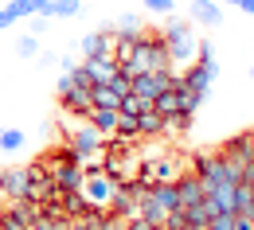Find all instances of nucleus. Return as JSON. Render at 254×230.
Returning a JSON list of instances; mask_svg holds the SVG:
<instances>
[{"instance_id": "obj_1", "label": "nucleus", "mask_w": 254, "mask_h": 230, "mask_svg": "<svg viewBox=\"0 0 254 230\" xmlns=\"http://www.w3.org/2000/svg\"><path fill=\"white\" fill-rule=\"evenodd\" d=\"M118 66H122L129 78H133L137 70H168V66H172V59H168V47H164V39L145 32L141 39H137L133 55H129L126 63H118Z\"/></svg>"}, {"instance_id": "obj_2", "label": "nucleus", "mask_w": 254, "mask_h": 230, "mask_svg": "<svg viewBox=\"0 0 254 230\" xmlns=\"http://www.w3.org/2000/svg\"><path fill=\"white\" fill-rule=\"evenodd\" d=\"M191 172L203 180V191H207V187H223V184H239V180H243V172L227 164L223 152H215V156H211V152H195V156H191Z\"/></svg>"}, {"instance_id": "obj_3", "label": "nucleus", "mask_w": 254, "mask_h": 230, "mask_svg": "<svg viewBox=\"0 0 254 230\" xmlns=\"http://www.w3.org/2000/svg\"><path fill=\"white\" fill-rule=\"evenodd\" d=\"M160 39H164L172 63H191V59H195V43H199V39H195V28H191V24H184V20H168L164 32H160Z\"/></svg>"}, {"instance_id": "obj_4", "label": "nucleus", "mask_w": 254, "mask_h": 230, "mask_svg": "<svg viewBox=\"0 0 254 230\" xmlns=\"http://www.w3.org/2000/svg\"><path fill=\"white\" fill-rule=\"evenodd\" d=\"M66 152H70V160H74V164H86L90 156H98V152H102V133H98L90 121H82L78 129L70 133Z\"/></svg>"}, {"instance_id": "obj_5", "label": "nucleus", "mask_w": 254, "mask_h": 230, "mask_svg": "<svg viewBox=\"0 0 254 230\" xmlns=\"http://www.w3.org/2000/svg\"><path fill=\"white\" fill-rule=\"evenodd\" d=\"M114 191H118V180H114V176H106L102 168H98V172H86V180H82V195H86V203H90L94 211H106L110 199H114Z\"/></svg>"}, {"instance_id": "obj_6", "label": "nucleus", "mask_w": 254, "mask_h": 230, "mask_svg": "<svg viewBox=\"0 0 254 230\" xmlns=\"http://www.w3.org/2000/svg\"><path fill=\"white\" fill-rule=\"evenodd\" d=\"M184 90H195V94H211V82L219 78V63H188L184 74H176Z\"/></svg>"}, {"instance_id": "obj_7", "label": "nucleus", "mask_w": 254, "mask_h": 230, "mask_svg": "<svg viewBox=\"0 0 254 230\" xmlns=\"http://www.w3.org/2000/svg\"><path fill=\"white\" fill-rule=\"evenodd\" d=\"M219 152L227 156V164H231V168H239V172H243V168H247V164L254 160V148H251V133H243V137H231V140L223 144Z\"/></svg>"}, {"instance_id": "obj_8", "label": "nucleus", "mask_w": 254, "mask_h": 230, "mask_svg": "<svg viewBox=\"0 0 254 230\" xmlns=\"http://www.w3.org/2000/svg\"><path fill=\"white\" fill-rule=\"evenodd\" d=\"M78 12H82V0H43L35 8V16H43V20H70Z\"/></svg>"}, {"instance_id": "obj_9", "label": "nucleus", "mask_w": 254, "mask_h": 230, "mask_svg": "<svg viewBox=\"0 0 254 230\" xmlns=\"http://www.w3.org/2000/svg\"><path fill=\"white\" fill-rule=\"evenodd\" d=\"M191 24H203V28H219L223 24V4L215 0H191Z\"/></svg>"}, {"instance_id": "obj_10", "label": "nucleus", "mask_w": 254, "mask_h": 230, "mask_svg": "<svg viewBox=\"0 0 254 230\" xmlns=\"http://www.w3.org/2000/svg\"><path fill=\"white\" fill-rule=\"evenodd\" d=\"M176 191H180V203H184V207H191V203H199V199L207 195V191H203V180H199L195 172H180V176H176Z\"/></svg>"}, {"instance_id": "obj_11", "label": "nucleus", "mask_w": 254, "mask_h": 230, "mask_svg": "<svg viewBox=\"0 0 254 230\" xmlns=\"http://www.w3.org/2000/svg\"><path fill=\"white\" fill-rule=\"evenodd\" d=\"M106 211L118 215V219H133V215H137V199H133V191H129L126 184H118V191H114V199H110Z\"/></svg>"}, {"instance_id": "obj_12", "label": "nucleus", "mask_w": 254, "mask_h": 230, "mask_svg": "<svg viewBox=\"0 0 254 230\" xmlns=\"http://www.w3.org/2000/svg\"><path fill=\"white\" fill-rule=\"evenodd\" d=\"M59 105L70 117H86L90 113V90H66V94H59Z\"/></svg>"}, {"instance_id": "obj_13", "label": "nucleus", "mask_w": 254, "mask_h": 230, "mask_svg": "<svg viewBox=\"0 0 254 230\" xmlns=\"http://www.w3.org/2000/svg\"><path fill=\"white\" fill-rule=\"evenodd\" d=\"M78 66L86 70V78H90V82H110V78H114V70H118L114 59H78Z\"/></svg>"}, {"instance_id": "obj_14", "label": "nucleus", "mask_w": 254, "mask_h": 230, "mask_svg": "<svg viewBox=\"0 0 254 230\" xmlns=\"http://www.w3.org/2000/svg\"><path fill=\"white\" fill-rule=\"evenodd\" d=\"M86 121L94 125L102 137H114V125H118V109H106V105H90Z\"/></svg>"}, {"instance_id": "obj_15", "label": "nucleus", "mask_w": 254, "mask_h": 230, "mask_svg": "<svg viewBox=\"0 0 254 230\" xmlns=\"http://www.w3.org/2000/svg\"><path fill=\"white\" fill-rule=\"evenodd\" d=\"M153 109L164 113V117H176V113H180V78H176V86L160 90L157 98H153Z\"/></svg>"}, {"instance_id": "obj_16", "label": "nucleus", "mask_w": 254, "mask_h": 230, "mask_svg": "<svg viewBox=\"0 0 254 230\" xmlns=\"http://www.w3.org/2000/svg\"><path fill=\"white\" fill-rule=\"evenodd\" d=\"M164 121H168V117H164V113H157L153 105H145V109L137 113V125H141V137H160V133H164Z\"/></svg>"}, {"instance_id": "obj_17", "label": "nucleus", "mask_w": 254, "mask_h": 230, "mask_svg": "<svg viewBox=\"0 0 254 230\" xmlns=\"http://www.w3.org/2000/svg\"><path fill=\"white\" fill-rule=\"evenodd\" d=\"M235 215L254 219V184H247V180L235 184Z\"/></svg>"}, {"instance_id": "obj_18", "label": "nucleus", "mask_w": 254, "mask_h": 230, "mask_svg": "<svg viewBox=\"0 0 254 230\" xmlns=\"http://www.w3.org/2000/svg\"><path fill=\"white\" fill-rule=\"evenodd\" d=\"M149 195L157 199L164 211H180V207H184V203H180V191H176V184H153Z\"/></svg>"}, {"instance_id": "obj_19", "label": "nucleus", "mask_w": 254, "mask_h": 230, "mask_svg": "<svg viewBox=\"0 0 254 230\" xmlns=\"http://www.w3.org/2000/svg\"><path fill=\"white\" fill-rule=\"evenodd\" d=\"M28 172L24 168H12V172H4V187H8V199H24L28 195Z\"/></svg>"}, {"instance_id": "obj_20", "label": "nucleus", "mask_w": 254, "mask_h": 230, "mask_svg": "<svg viewBox=\"0 0 254 230\" xmlns=\"http://www.w3.org/2000/svg\"><path fill=\"white\" fill-rule=\"evenodd\" d=\"M215 211H211V203L207 199H199V203H191V207H184V223L188 227H207V219H211Z\"/></svg>"}, {"instance_id": "obj_21", "label": "nucleus", "mask_w": 254, "mask_h": 230, "mask_svg": "<svg viewBox=\"0 0 254 230\" xmlns=\"http://www.w3.org/2000/svg\"><path fill=\"white\" fill-rule=\"evenodd\" d=\"M114 137H118V140H126V144H133V140L141 137V125H137V117H129V113H118Z\"/></svg>"}, {"instance_id": "obj_22", "label": "nucleus", "mask_w": 254, "mask_h": 230, "mask_svg": "<svg viewBox=\"0 0 254 230\" xmlns=\"http://www.w3.org/2000/svg\"><path fill=\"white\" fill-rule=\"evenodd\" d=\"M24 140H28V137H24V129L4 125V129H0V152H20V148H24Z\"/></svg>"}, {"instance_id": "obj_23", "label": "nucleus", "mask_w": 254, "mask_h": 230, "mask_svg": "<svg viewBox=\"0 0 254 230\" xmlns=\"http://www.w3.org/2000/svg\"><path fill=\"white\" fill-rule=\"evenodd\" d=\"M114 32H118V35H145V24H141L137 12H126V16L114 24Z\"/></svg>"}, {"instance_id": "obj_24", "label": "nucleus", "mask_w": 254, "mask_h": 230, "mask_svg": "<svg viewBox=\"0 0 254 230\" xmlns=\"http://www.w3.org/2000/svg\"><path fill=\"white\" fill-rule=\"evenodd\" d=\"M203 101H207V94H195V90H184V86H180V113H191V117H195V109H199Z\"/></svg>"}, {"instance_id": "obj_25", "label": "nucleus", "mask_w": 254, "mask_h": 230, "mask_svg": "<svg viewBox=\"0 0 254 230\" xmlns=\"http://www.w3.org/2000/svg\"><path fill=\"white\" fill-rule=\"evenodd\" d=\"M16 55H20V59H35V55H39V35H20Z\"/></svg>"}, {"instance_id": "obj_26", "label": "nucleus", "mask_w": 254, "mask_h": 230, "mask_svg": "<svg viewBox=\"0 0 254 230\" xmlns=\"http://www.w3.org/2000/svg\"><path fill=\"white\" fill-rule=\"evenodd\" d=\"M20 20H28L24 8H16V4H4V8H0V32H4L8 24H20Z\"/></svg>"}, {"instance_id": "obj_27", "label": "nucleus", "mask_w": 254, "mask_h": 230, "mask_svg": "<svg viewBox=\"0 0 254 230\" xmlns=\"http://www.w3.org/2000/svg\"><path fill=\"white\" fill-rule=\"evenodd\" d=\"M145 105H149V101H145V98H137V94L129 90L126 98H122V105H118V113H129V117H137V113H141Z\"/></svg>"}, {"instance_id": "obj_28", "label": "nucleus", "mask_w": 254, "mask_h": 230, "mask_svg": "<svg viewBox=\"0 0 254 230\" xmlns=\"http://www.w3.org/2000/svg\"><path fill=\"white\" fill-rule=\"evenodd\" d=\"M207 230H235V215H227V211H215V215L207 219Z\"/></svg>"}, {"instance_id": "obj_29", "label": "nucleus", "mask_w": 254, "mask_h": 230, "mask_svg": "<svg viewBox=\"0 0 254 230\" xmlns=\"http://www.w3.org/2000/svg\"><path fill=\"white\" fill-rule=\"evenodd\" d=\"M28 230H66V219H43V215H39Z\"/></svg>"}, {"instance_id": "obj_30", "label": "nucleus", "mask_w": 254, "mask_h": 230, "mask_svg": "<svg viewBox=\"0 0 254 230\" xmlns=\"http://www.w3.org/2000/svg\"><path fill=\"white\" fill-rule=\"evenodd\" d=\"M141 4H145L149 12H160V16H172V8H176L172 0H141Z\"/></svg>"}, {"instance_id": "obj_31", "label": "nucleus", "mask_w": 254, "mask_h": 230, "mask_svg": "<svg viewBox=\"0 0 254 230\" xmlns=\"http://www.w3.org/2000/svg\"><path fill=\"white\" fill-rule=\"evenodd\" d=\"M28 20H32V24H28L32 32H28V35H43V32H47V20H43V16H28Z\"/></svg>"}, {"instance_id": "obj_32", "label": "nucleus", "mask_w": 254, "mask_h": 230, "mask_svg": "<svg viewBox=\"0 0 254 230\" xmlns=\"http://www.w3.org/2000/svg\"><path fill=\"white\" fill-rule=\"evenodd\" d=\"M8 4H16V8H24L28 16H35V8H39L43 0H8Z\"/></svg>"}, {"instance_id": "obj_33", "label": "nucleus", "mask_w": 254, "mask_h": 230, "mask_svg": "<svg viewBox=\"0 0 254 230\" xmlns=\"http://www.w3.org/2000/svg\"><path fill=\"white\" fill-rule=\"evenodd\" d=\"M223 4H231V8H239V12L254 16V0H223Z\"/></svg>"}, {"instance_id": "obj_34", "label": "nucleus", "mask_w": 254, "mask_h": 230, "mask_svg": "<svg viewBox=\"0 0 254 230\" xmlns=\"http://www.w3.org/2000/svg\"><path fill=\"white\" fill-rule=\"evenodd\" d=\"M66 90H74V82H70V74H59V82H55V94H66Z\"/></svg>"}, {"instance_id": "obj_35", "label": "nucleus", "mask_w": 254, "mask_h": 230, "mask_svg": "<svg viewBox=\"0 0 254 230\" xmlns=\"http://www.w3.org/2000/svg\"><path fill=\"white\" fill-rule=\"evenodd\" d=\"M39 133H43V140H51V137H59V125H55V121H43Z\"/></svg>"}, {"instance_id": "obj_36", "label": "nucleus", "mask_w": 254, "mask_h": 230, "mask_svg": "<svg viewBox=\"0 0 254 230\" xmlns=\"http://www.w3.org/2000/svg\"><path fill=\"white\" fill-rule=\"evenodd\" d=\"M235 230H254V219H247V215H235Z\"/></svg>"}, {"instance_id": "obj_37", "label": "nucleus", "mask_w": 254, "mask_h": 230, "mask_svg": "<svg viewBox=\"0 0 254 230\" xmlns=\"http://www.w3.org/2000/svg\"><path fill=\"white\" fill-rule=\"evenodd\" d=\"M59 66H63V70H74V66H78V59H74V55H59Z\"/></svg>"}, {"instance_id": "obj_38", "label": "nucleus", "mask_w": 254, "mask_h": 230, "mask_svg": "<svg viewBox=\"0 0 254 230\" xmlns=\"http://www.w3.org/2000/svg\"><path fill=\"white\" fill-rule=\"evenodd\" d=\"M243 180H247V184H254V160H251L247 168H243Z\"/></svg>"}, {"instance_id": "obj_39", "label": "nucleus", "mask_w": 254, "mask_h": 230, "mask_svg": "<svg viewBox=\"0 0 254 230\" xmlns=\"http://www.w3.org/2000/svg\"><path fill=\"white\" fill-rule=\"evenodd\" d=\"M0 203H8V187H4V172H0Z\"/></svg>"}, {"instance_id": "obj_40", "label": "nucleus", "mask_w": 254, "mask_h": 230, "mask_svg": "<svg viewBox=\"0 0 254 230\" xmlns=\"http://www.w3.org/2000/svg\"><path fill=\"white\" fill-rule=\"evenodd\" d=\"M184 230H207V227H184Z\"/></svg>"}, {"instance_id": "obj_41", "label": "nucleus", "mask_w": 254, "mask_h": 230, "mask_svg": "<svg viewBox=\"0 0 254 230\" xmlns=\"http://www.w3.org/2000/svg\"><path fill=\"white\" fill-rule=\"evenodd\" d=\"M251 78H254V66H251Z\"/></svg>"}, {"instance_id": "obj_42", "label": "nucleus", "mask_w": 254, "mask_h": 230, "mask_svg": "<svg viewBox=\"0 0 254 230\" xmlns=\"http://www.w3.org/2000/svg\"><path fill=\"white\" fill-rule=\"evenodd\" d=\"M172 4H180V0H172Z\"/></svg>"}, {"instance_id": "obj_43", "label": "nucleus", "mask_w": 254, "mask_h": 230, "mask_svg": "<svg viewBox=\"0 0 254 230\" xmlns=\"http://www.w3.org/2000/svg\"><path fill=\"white\" fill-rule=\"evenodd\" d=\"M0 211H4V203H0Z\"/></svg>"}]
</instances>
